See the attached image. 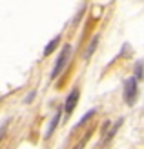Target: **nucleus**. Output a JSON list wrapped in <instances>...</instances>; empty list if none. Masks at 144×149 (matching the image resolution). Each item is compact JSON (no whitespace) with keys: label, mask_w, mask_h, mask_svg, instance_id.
<instances>
[{"label":"nucleus","mask_w":144,"mask_h":149,"mask_svg":"<svg viewBox=\"0 0 144 149\" xmlns=\"http://www.w3.org/2000/svg\"><path fill=\"white\" fill-rule=\"evenodd\" d=\"M137 93H139V87H137V78L130 77L124 84V102L128 106H133L135 100H137Z\"/></svg>","instance_id":"nucleus-1"},{"label":"nucleus","mask_w":144,"mask_h":149,"mask_svg":"<svg viewBox=\"0 0 144 149\" xmlns=\"http://www.w3.org/2000/svg\"><path fill=\"white\" fill-rule=\"evenodd\" d=\"M70 55H71V46H70V44H66V46L62 47V51H60V55H58V58H57L55 65H53L51 78H57L58 74H60V71L64 69V65H66V62H67V58H70Z\"/></svg>","instance_id":"nucleus-2"},{"label":"nucleus","mask_w":144,"mask_h":149,"mask_svg":"<svg viewBox=\"0 0 144 149\" xmlns=\"http://www.w3.org/2000/svg\"><path fill=\"white\" fill-rule=\"evenodd\" d=\"M79 96H80V89H79V87H73L71 93L67 95L66 102H64V113H66L67 116L73 113V109H75V106H77V102H79Z\"/></svg>","instance_id":"nucleus-3"},{"label":"nucleus","mask_w":144,"mask_h":149,"mask_svg":"<svg viewBox=\"0 0 144 149\" xmlns=\"http://www.w3.org/2000/svg\"><path fill=\"white\" fill-rule=\"evenodd\" d=\"M120 125H122V118H119V120L115 122V125H113V127L108 131V133H106V135L102 136V144H106V142H110V140L113 138V135H115V133H117V129L120 127Z\"/></svg>","instance_id":"nucleus-4"},{"label":"nucleus","mask_w":144,"mask_h":149,"mask_svg":"<svg viewBox=\"0 0 144 149\" xmlns=\"http://www.w3.org/2000/svg\"><path fill=\"white\" fill-rule=\"evenodd\" d=\"M58 122H60V111H57V113H55V116L51 118V124H49V127H48V131H46V138H49V136L53 135V131L57 129Z\"/></svg>","instance_id":"nucleus-5"},{"label":"nucleus","mask_w":144,"mask_h":149,"mask_svg":"<svg viewBox=\"0 0 144 149\" xmlns=\"http://www.w3.org/2000/svg\"><path fill=\"white\" fill-rule=\"evenodd\" d=\"M60 42V35H57L55 36V38H53L49 44H48V46H46V49H44V56H48V55H51L53 53V49H55L57 47V44Z\"/></svg>","instance_id":"nucleus-6"},{"label":"nucleus","mask_w":144,"mask_h":149,"mask_svg":"<svg viewBox=\"0 0 144 149\" xmlns=\"http://www.w3.org/2000/svg\"><path fill=\"white\" fill-rule=\"evenodd\" d=\"M97 42H98V36H93V40L89 42V46H88V51H86V55H84V58H89V56H91V53H93V49H95V46H97Z\"/></svg>","instance_id":"nucleus-7"},{"label":"nucleus","mask_w":144,"mask_h":149,"mask_svg":"<svg viewBox=\"0 0 144 149\" xmlns=\"http://www.w3.org/2000/svg\"><path fill=\"white\" fill-rule=\"evenodd\" d=\"M93 115H95V109H89V111H88V113L84 115V118H82V120H80V122L77 124V127H80V125H82V124H84V122H88V120H89V118H91Z\"/></svg>","instance_id":"nucleus-8"},{"label":"nucleus","mask_w":144,"mask_h":149,"mask_svg":"<svg viewBox=\"0 0 144 149\" xmlns=\"http://www.w3.org/2000/svg\"><path fill=\"white\" fill-rule=\"evenodd\" d=\"M142 69H144V64L137 62V65H135V78H142Z\"/></svg>","instance_id":"nucleus-9"}]
</instances>
